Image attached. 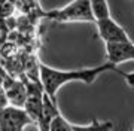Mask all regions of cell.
<instances>
[{"label":"cell","mask_w":134,"mask_h":131,"mask_svg":"<svg viewBox=\"0 0 134 131\" xmlns=\"http://www.w3.org/2000/svg\"><path fill=\"white\" fill-rule=\"evenodd\" d=\"M110 70H118V69L109 63H104L101 66H96V67L60 70V69L49 67L46 64L40 63L39 64V81H40L45 95H48L51 100L57 101V92L60 91L63 85L70 82H82L86 85H91L101 73L110 72Z\"/></svg>","instance_id":"obj_1"},{"label":"cell","mask_w":134,"mask_h":131,"mask_svg":"<svg viewBox=\"0 0 134 131\" xmlns=\"http://www.w3.org/2000/svg\"><path fill=\"white\" fill-rule=\"evenodd\" d=\"M43 18L64 24V22H94L91 15V6L88 0H76L60 9L43 12Z\"/></svg>","instance_id":"obj_2"},{"label":"cell","mask_w":134,"mask_h":131,"mask_svg":"<svg viewBox=\"0 0 134 131\" xmlns=\"http://www.w3.org/2000/svg\"><path fill=\"white\" fill-rule=\"evenodd\" d=\"M33 121L23 107L5 106L0 109V131H24Z\"/></svg>","instance_id":"obj_3"},{"label":"cell","mask_w":134,"mask_h":131,"mask_svg":"<svg viewBox=\"0 0 134 131\" xmlns=\"http://www.w3.org/2000/svg\"><path fill=\"white\" fill-rule=\"evenodd\" d=\"M97 27V34L103 42L106 43H122V42H130V36L125 31L122 25H119L112 16L107 20L97 21L94 22Z\"/></svg>","instance_id":"obj_4"},{"label":"cell","mask_w":134,"mask_h":131,"mask_svg":"<svg viewBox=\"0 0 134 131\" xmlns=\"http://www.w3.org/2000/svg\"><path fill=\"white\" fill-rule=\"evenodd\" d=\"M106 58L107 63L118 69V66L127 61H134V42H122V43H106Z\"/></svg>","instance_id":"obj_5"},{"label":"cell","mask_w":134,"mask_h":131,"mask_svg":"<svg viewBox=\"0 0 134 131\" xmlns=\"http://www.w3.org/2000/svg\"><path fill=\"white\" fill-rule=\"evenodd\" d=\"M3 92L9 106L23 107L27 100V89L24 82H19L15 79L6 78V82H3Z\"/></svg>","instance_id":"obj_6"},{"label":"cell","mask_w":134,"mask_h":131,"mask_svg":"<svg viewBox=\"0 0 134 131\" xmlns=\"http://www.w3.org/2000/svg\"><path fill=\"white\" fill-rule=\"evenodd\" d=\"M90 6H91V15L94 22L97 21H103L110 18V8L109 3L104 2V0H94V2H90Z\"/></svg>","instance_id":"obj_7"},{"label":"cell","mask_w":134,"mask_h":131,"mask_svg":"<svg viewBox=\"0 0 134 131\" xmlns=\"http://www.w3.org/2000/svg\"><path fill=\"white\" fill-rule=\"evenodd\" d=\"M113 124L109 121H98L97 118H92V121L86 125H72L73 131H112Z\"/></svg>","instance_id":"obj_8"},{"label":"cell","mask_w":134,"mask_h":131,"mask_svg":"<svg viewBox=\"0 0 134 131\" xmlns=\"http://www.w3.org/2000/svg\"><path fill=\"white\" fill-rule=\"evenodd\" d=\"M72 125H73V124H70V122H69L66 118L61 115V112H60L57 116L52 119V122H51L49 131H73L72 130Z\"/></svg>","instance_id":"obj_9"},{"label":"cell","mask_w":134,"mask_h":131,"mask_svg":"<svg viewBox=\"0 0 134 131\" xmlns=\"http://www.w3.org/2000/svg\"><path fill=\"white\" fill-rule=\"evenodd\" d=\"M119 72V70H118ZM121 73V76L125 79V82H127V85H128L130 88H133L134 89V72L131 73H124V72H119Z\"/></svg>","instance_id":"obj_10"},{"label":"cell","mask_w":134,"mask_h":131,"mask_svg":"<svg viewBox=\"0 0 134 131\" xmlns=\"http://www.w3.org/2000/svg\"><path fill=\"white\" fill-rule=\"evenodd\" d=\"M133 131H134V130H133Z\"/></svg>","instance_id":"obj_11"}]
</instances>
